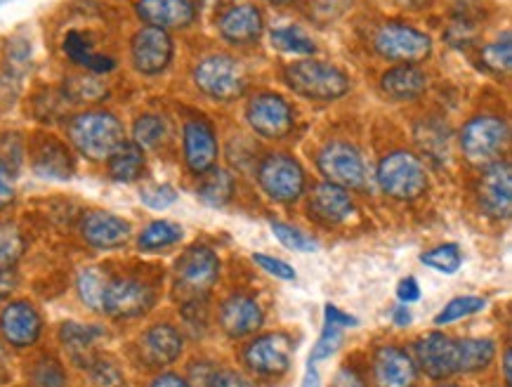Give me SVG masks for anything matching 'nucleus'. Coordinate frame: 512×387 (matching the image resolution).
Returning <instances> with one entry per match:
<instances>
[{
	"mask_svg": "<svg viewBox=\"0 0 512 387\" xmlns=\"http://www.w3.org/2000/svg\"><path fill=\"white\" fill-rule=\"evenodd\" d=\"M69 137L83 156L104 161L126 142L121 121L109 111H85L69 123Z\"/></svg>",
	"mask_w": 512,
	"mask_h": 387,
	"instance_id": "obj_1",
	"label": "nucleus"
},
{
	"mask_svg": "<svg viewBox=\"0 0 512 387\" xmlns=\"http://www.w3.org/2000/svg\"><path fill=\"white\" fill-rule=\"evenodd\" d=\"M284 81L295 95L319 102L338 100L350 90V78L343 71L317 59H305L286 67Z\"/></svg>",
	"mask_w": 512,
	"mask_h": 387,
	"instance_id": "obj_2",
	"label": "nucleus"
},
{
	"mask_svg": "<svg viewBox=\"0 0 512 387\" xmlns=\"http://www.w3.org/2000/svg\"><path fill=\"white\" fill-rule=\"evenodd\" d=\"M508 142V123L491 114L470 118L461 133V149L465 159L477 163V166H489V163L498 161V156L505 152Z\"/></svg>",
	"mask_w": 512,
	"mask_h": 387,
	"instance_id": "obj_3",
	"label": "nucleus"
},
{
	"mask_svg": "<svg viewBox=\"0 0 512 387\" xmlns=\"http://www.w3.org/2000/svg\"><path fill=\"white\" fill-rule=\"evenodd\" d=\"M380 189L399 201H413L428 189V173L418 156L409 152L387 154L378 166Z\"/></svg>",
	"mask_w": 512,
	"mask_h": 387,
	"instance_id": "obj_4",
	"label": "nucleus"
},
{
	"mask_svg": "<svg viewBox=\"0 0 512 387\" xmlns=\"http://www.w3.org/2000/svg\"><path fill=\"white\" fill-rule=\"evenodd\" d=\"M194 81L203 95L220 102H232L244 95L246 71L239 59L229 55H213L199 62L194 69Z\"/></svg>",
	"mask_w": 512,
	"mask_h": 387,
	"instance_id": "obj_5",
	"label": "nucleus"
},
{
	"mask_svg": "<svg viewBox=\"0 0 512 387\" xmlns=\"http://www.w3.org/2000/svg\"><path fill=\"white\" fill-rule=\"evenodd\" d=\"M373 45H376L380 57L399 64H418L425 57H430L432 52L430 36L402 22L380 26L376 38H373Z\"/></svg>",
	"mask_w": 512,
	"mask_h": 387,
	"instance_id": "obj_6",
	"label": "nucleus"
},
{
	"mask_svg": "<svg viewBox=\"0 0 512 387\" xmlns=\"http://www.w3.org/2000/svg\"><path fill=\"white\" fill-rule=\"evenodd\" d=\"M220 277V258L208 246H192L175 262V284L192 298H203Z\"/></svg>",
	"mask_w": 512,
	"mask_h": 387,
	"instance_id": "obj_7",
	"label": "nucleus"
},
{
	"mask_svg": "<svg viewBox=\"0 0 512 387\" xmlns=\"http://www.w3.org/2000/svg\"><path fill=\"white\" fill-rule=\"evenodd\" d=\"M258 182L269 199L291 203L305 192V170L293 156L269 154L258 168Z\"/></svg>",
	"mask_w": 512,
	"mask_h": 387,
	"instance_id": "obj_8",
	"label": "nucleus"
},
{
	"mask_svg": "<svg viewBox=\"0 0 512 387\" xmlns=\"http://www.w3.org/2000/svg\"><path fill=\"white\" fill-rule=\"evenodd\" d=\"M154 288L135 277H121L109 281L104 293L102 312L114 319H137L154 307Z\"/></svg>",
	"mask_w": 512,
	"mask_h": 387,
	"instance_id": "obj_9",
	"label": "nucleus"
},
{
	"mask_svg": "<svg viewBox=\"0 0 512 387\" xmlns=\"http://www.w3.org/2000/svg\"><path fill=\"white\" fill-rule=\"evenodd\" d=\"M319 170L331 185H338L343 189H357L366 180L364 159L347 142L326 144L319 154Z\"/></svg>",
	"mask_w": 512,
	"mask_h": 387,
	"instance_id": "obj_10",
	"label": "nucleus"
},
{
	"mask_svg": "<svg viewBox=\"0 0 512 387\" xmlns=\"http://www.w3.org/2000/svg\"><path fill=\"white\" fill-rule=\"evenodd\" d=\"M246 118L251 128L267 140H281L293 130V109L281 95H258L248 102Z\"/></svg>",
	"mask_w": 512,
	"mask_h": 387,
	"instance_id": "obj_11",
	"label": "nucleus"
},
{
	"mask_svg": "<svg viewBox=\"0 0 512 387\" xmlns=\"http://www.w3.org/2000/svg\"><path fill=\"white\" fill-rule=\"evenodd\" d=\"M479 206L496 220H508L512 213V168L508 161H494L484 168L479 180Z\"/></svg>",
	"mask_w": 512,
	"mask_h": 387,
	"instance_id": "obj_12",
	"label": "nucleus"
},
{
	"mask_svg": "<svg viewBox=\"0 0 512 387\" xmlns=\"http://www.w3.org/2000/svg\"><path fill=\"white\" fill-rule=\"evenodd\" d=\"M293 343L286 333H267L246 347L244 359L260 376H281L291 366Z\"/></svg>",
	"mask_w": 512,
	"mask_h": 387,
	"instance_id": "obj_13",
	"label": "nucleus"
},
{
	"mask_svg": "<svg viewBox=\"0 0 512 387\" xmlns=\"http://www.w3.org/2000/svg\"><path fill=\"white\" fill-rule=\"evenodd\" d=\"M130 55H133V64L140 74L156 76L166 71L170 59H173V41H170L168 31L144 26L133 38Z\"/></svg>",
	"mask_w": 512,
	"mask_h": 387,
	"instance_id": "obj_14",
	"label": "nucleus"
},
{
	"mask_svg": "<svg viewBox=\"0 0 512 387\" xmlns=\"http://www.w3.org/2000/svg\"><path fill=\"white\" fill-rule=\"evenodd\" d=\"M0 333L12 347H31L41 338L43 319L34 305L19 300L0 312Z\"/></svg>",
	"mask_w": 512,
	"mask_h": 387,
	"instance_id": "obj_15",
	"label": "nucleus"
},
{
	"mask_svg": "<svg viewBox=\"0 0 512 387\" xmlns=\"http://www.w3.org/2000/svg\"><path fill=\"white\" fill-rule=\"evenodd\" d=\"M413 352H416V362L420 369L432 380H444L456 373L454 340L444 336V333L432 331L428 336H423L413 345Z\"/></svg>",
	"mask_w": 512,
	"mask_h": 387,
	"instance_id": "obj_16",
	"label": "nucleus"
},
{
	"mask_svg": "<svg viewBox=\"0 0 512 387\" xmlns=\"http://www.w3.org/2000/svg\"><path fill=\"white\" fill-rule=\"evenodd\" d=\"M416 378V364L402 347L383 345L373 357V383L376 387H413Z\"/></svg>",
	"mask_w": 512,
	"mask_h": 387,
	"instance_id": "obj_17",
	"label": "nucleus"
},
{
	"mask_svg": "<svg viewBox=\"0 0 512 387\" xmlns=\"http://www.w3.org/2000/svg\"><path fill=\"white\" fill-rule=\"evenodd\" d=\"M137 15L154 29H185L196 19V5L192 0H137Z\"/></svg>",
	"mask_w": 512,
	"mask_h": 387,
	"instance_id": "obj_18",
	"label": "nucleus"
},
{
	"mask_svg": "<svg viewBox=\"0 0 512 387\" xmlns=\"http://www.w3.org/2000/svg\"><path fill=\"white\" fill-rule=\"evenodd\" d=\"M265 321L262 307L251 295H229L220 307V326L229 338H246L255 333Z\"/></svg>",
	"mask_w": 512,
	"mask_h": 387,
	"instance_id": "obj_19",
	"label": "nucleus"
},
{
	"mask_svg": "<svg viewBox=\"0 0 512 387\" xmlns=\"http://www.w3.org/2000/svg\"><path fill=\"white\" fill-rule=\"evenodd\" d=\"M265 22L262 12L255 5H232L218 17L220 36L232 45H251L262 36Z\"/></svg>",
	"mask_w": 512,
	"mask_h": 387,
	"instance_id": "obj_20",
	"label": "nucleus"
},
{
	"mask_svg": "<svg viewBox=\"0 0 512 387\" xmlns=\"http://www.w3.org/2000/svg\"><path fill=\"white\" fill-rule=\"evenodd\" d=\"M130 232H133V229H130L126 220L104 211L88 213L81 222L83 239L93 248H102V251L121 248L130 239Z\"/></svg>",
	"mask_w": 512,
	"mask_h": 387,
	"instance_id": "obj_21",
	"label": "nucleus"
},
{
	"mask_svg": "<svg viewBox=\"0 0 512 387\" xmlns=\"http://www.w3.org/2000/svg\"><path fill=\"white\" fill-rule=\"evenodd\" d=\"M218 137L206 121H189L185 126V159L192 173L203 175L218 161Z\"/></svg>",
	"mask_w": 512,
	"mask_h": 387,
	"instance_id": "obj_22",
	"label": "nucleus"
},
{
	"mask_svg": "<svg viewBox=\"0 0 512 387\" xmlns=\"http://www.w3.org/2000/svg\"><path fill=\"white\" fill-rule=\"evenodd\" d=\"M140 352L147 366H170L177 362L182 354V336L175 326L156 324L149 331H144L140 340Z\"/></svg>",
	"mask_w": 512,
	"mask_h": 387,
	"instance_id": "obj_23",
	"label": "nucleus"
},
{
	"mask_svg": "<svg viewBox=\"0 0 512 387\" xmlns=\"http://www.w3.org/2000/svg\"><path fill=\"white\" fill-rule=\"evenodd\" d=\"M310 211L314 213V218L336 225V222H343L354 213V201L347 189L324 182L310 196Z\"/></svg>",
	"mask_w": 512,
	"mask_h": 387,
	"instance_id": "obj_24",
	"label": "nucleus"
},
{
	"mask_svg": "<svg viewBox=\"0 0 512 387\" xmlns=\"http://www.w3.org/2000/svg\"><path fill=\"white\" fill-rule=\"evenodd\" d=\"M383 93L387 97L397 102H406V100H416L425 93L428 88V76L420 71L416 64H399V67L390 69L383 76Z\"/></svg>",
	"mask_w": 512,
	"mask_h": 387,
	"instance_id": "obj_25",
	"label": "nucleus"
},
{
	"mask_svg": "<svg viewBox=\"0 0 512 387\" xmlns=\"http://www.w3.org/2000/svg\"><path fill=\"white\" fill-rule=\"evenodd\" d=\"M34 170L43 177H52V180H69L74 175V159L62 142L48 137V140L36 144Z\"/></svg>",
	"mask_w": 512,
	"mask_h": 387,
	"instance_id": "obj_26",
	"label": "nucleus"
},
{
	"mask_svg": "<svg viewBox=\"0 0 512 387\" xmlns=\"http://www.w3.org/2000/svg\"><path fill=\"white\" fill-rule=\"evenodd\" d=\"M100 338V331L93 329V326L83 324H64L62 331H59V340H62L64 350L71 357V362L83 366V369H90V364L95 362V340Z\"/></svg>",
	"mask_w": 512,
	"mask_h": 387,
	"instance_id": "obj_27",
	"label": "nucleus"
},
{
	"mask_svg": "<svg viewBox=\"0 0 512 387\" xmlns=\"http://www.w3.org/2000/svg\"><path fill=\"white\" fill-rule=\"evenodd\" d=\"M496 357V343L489 338L454 340L456 373H475L487 369Z\"/></svg>",
	"mask_w": 512,
	"mask_h": 387,
	"instance_id": "obj_28",
	"label": "nucleus"
},
{
	"mask_svg": "<svg viewBox=\"0 0 512 387\" xmlns=\"http://www.w3.org/2000/svg\"><path fill=\"white\" fill-rule=\"evenodd\" d=\"M64 52H67L71 62L81 64V67L93 71V74H109V71L116 69L114 59L95 52L93 43L81 31H69L67 38H64Z\"/></svg>",
	"mask_w": 512,
	"mask_h": 387,
	"instance_id": "obj_29",
	"label": "nucleus"
},
{
	"mask_svg": "<svg viewBox=\"0 0 512 387\" xmlns=\"http://www.w3.org/2000/svg\"><path fill=\"white\" fill-rule=\"evenodd\" d=\"M144 170V152L140 144L123 142L109 156V173L116 182H135Z\"/></svg>",
	"mask_w": 512,
	"mask_h": 387,
	"instance_id": "obj_30",
	"label": "nucleus"
},
{
	"mask_svg": "<svg viewBox=\"0 0 512 387\" xmlns=\"http://www.w3.org/2000/svg\"><path fill=\"white\" fill-rule=\"evenodd\" d=\"M232 194H234V175H229L227 170L210 168L206 180H203L199 187V199L206 203V206L220 208L232 199Z\"/></svg>",
	"mask_w": 512,
	"mask_h": 387,
	"instance_id": "obj_31",
	"label": "nucleus"
},
{
	"mask_svg": "<svg viewBox=\"0 0 512 387\" xmlns=\"http://www.w3.org/2000/svg\"><path fill=\"white\" fill-rule=\"evenodd\" d=\"M180 239H182L180 225H175V222L170 220H156L152 225L144 227L140 239H137V246H140V251L154 253V251H161V248L175 246Z\"/></svg>",
	"mask_w": 512,
	"mask_h": 387,
	"instance_id": "obj_32",
	"label": "nucleus"
},
{
	"mask_svg": "<svg viewBox=\"0 0 512 387\" xmlns=\"http://www.w3.org/2000/svg\"><path fill=\"white\" fill-rule=\"evenodd\" d=\"M107 286H109V279H107V274L100 270V267H85V270L78 274V281H76V288H78V295H81V300L95 312H102Z\"/></svg>",
	"mask_w": 512,
	"mask_h": 387,
	"instance_id": "obj_33",
	"label": "nucleus"
},
{
	"mask_svg": "<svg viewBox=\"0 0 512 387\" xmlns=\"http://www.w3.org/2000/svg\"><path fill=\"white\" fill-rule=\"evenodd\" d=\"M420 262H423L425 267H432V270L442 274H456L463 265V255L458 251L456 244H444V246L432 248V251H425L420 255Z\"/></svg>",
	"mask_w": 512,
	"mask_h": 387,
	"instance_id": "obj_34",
	"label": "nucleus"
},
{
	"mask_svg": "<svg viewBox=\"0 0 512 387\" xmlns=\"http://www.w3.org/2000/svg\"><path fill=\"white\" fill-rule=\"evenodd\" d=\"M272 43L277 45L279 50L284 52H293V55H312L317 50V45L312 43L310 36H305L303 29L298 26H284V29H274L272 31Z\"/></svg>",
	"mask_w": 512,
	"mask_h": 387,
	"instance_id": "obj_35",
	"label": "nucleus"
},
{
	"mask_svg": "<svg viewBox=\"0 0 512 387\" xmlns=\"http://www.w3.org/2000/svg\"><path fill=\"white\" fill-rule=\"evenodd\" d=\"M484 307H487V300L477 298V295H463V298H454L442 312L437 314L435 324L437 326L454 324V321H458V319H465V317H470V314L482 312Z\"/></svg>",
	"mask_w": 512,
	"mask_h": 387,
	"instance_id": "obj_36",
	"label": "nucleus"
},
{
	"mask_svg": "<svg viewBox=\"0 0 512 387\" xmlns=\"http://www.w3.org/2000/svg\"><path fill=\"white\" fill-rule=\"evenodd\" d=\"M166 133H168L166 121L154 114L140 116L133 128L135 144H140V147H159V144L166 140Z\"/></svg>",
	"mask_w": 512,
	"mask_h": 387,
	"instance_id": "obj_37",
	"label": "nucleus"
},
{
	"mask_svg": "<svg viewBox=\"0 0 512 387\" xmlns=\"http://www.w3.org/2000/svg\"><path fill=\"white\" fill-rule=\"evenodd\" d=\"M24 253V236L15 225L3 222L0 225V267H15V262Z\"/></svg>",
	"mask_w": 512,
	"mask_h": 387,
	"instance_id": "obj_38",
	"label": "nucleus"
},
{
	"mask_svg": "<svg viewBox=\"0 0 512 387\" xmlns=\"http://www.w3.org/2000/svg\"><path fill=\"white\" fill-rule=\"evenodd\" d=\"M272 232L277 239L284 244L286 248H291V251H298V253H314L319 248L317 241L312 239V236H307L305 232H300L298 227H291L286 225V222H272Z\"/></svg>",
	"mask_w": 512,
	"mask_h": 387,
	"instance_id": "obj_39",
	"label": "nucleus"
},
{
	"mask_svg": "<svg viewBox=\"0 0 512 387\" xmlns=\"http://www.w3.org/2000/svg\"><path fill=\"white\" fill-rule=\"evenodd\" d=\"M482 62L484 67H489L491 71H508L512 64V43H510V34H503V38H498L496 43L487 45L482 50Z\"/></svg>",
	"mask_w": 512,
	"mask_h": 387,
	"instance_id": "obj_40",
	"label": "nucleus"
},
{
	"mask_svg": "<svg viewBox=\"0 0 512 387\" xmlns=\"http://www.w3.org/2000/svg\"><path fill=\"white\" fill-rule=\"evenodd\" d=\"M107 95V88L95 78H69L67 97L71 102H97Z\"/></svg>",
	"mask_w": 512,
	"mask_h": 387,
	"instance_id": "obj_41",
	"label": "nucleus"
},
{
	"mask_svg": "<svg viewBox=\"0 0 512 387\" xmlns=\"http://www.w3.org/2000/svg\"><path fill=\"white\" fill-rule=\"evenodd\" d=\"M31 378H34L36 387H67V373H64L62 366H59V362H55L52 357L41 359V362L34 366Z\"/></svg>",
	"mask_w": 512,
	"mask_h": 387,
	"instance_id": "obj_42",
	"label": "nucleus"
},
{
	"mask_svg": "<svg viewBox=\"0 0 512 387\" xmlns=\"http://www.w3.org/2000/svg\"><path fill=\"white\" fill-rule=\"evenodd\" d=\"M340 345H343V329H338V326L326 324L324 331H321L319 340H317V345L312 347L310 364L324 362V359L331 357V354H336V350H338Z\"/></svg>",
	"mask_w": 512,
	"mask_h": 387,
	"instance_id": "obj_43",
	"label": "nucleus"
},
{
	"mask_svg": "<svg viewBox=\"0 0 512 387\" xmlns=\"http://www.w3.org/2000/svg\"><path fill=\"white\" fill-rule=\"evenodd\" d=\"M88 371L90 380H93V387H126V378H123V373L116 364L95 359Z\"/></svg>",
	"mask_w": 512,
	"mask_h": 387,
	"instance_id": "obj_44",
	"label": "nucleus"
},
{
	"mask_svg": "<svg viewBox=\"0 0 512 387\" xmlns=\"http://www.w3.org/2000/svg\"><path fill=\"white\" fill-rule=\"evenodd\" d=\"M182 319H185L187 329H192L194 336H201L208 329V307L203 303V298L187 300V305L182 307Z\"/></svg>",
	"mask_w": 512,
	"mask_h": 387,
	"instance_id": "obj_45",
	"label": "nucleus"
},
{
	"mask_svg": "<svg viewBox=\"0 0 512 387\" xmlns=\"http://www.w3.org/2000/svg\"><path fill=\"white\" fill-rule=\"evenodd\" d=\"M140 199L144 206H149L152 211H163V208H170L177 201V192L170 185H154L142 189Z\"/></svg>",
	"mask_w": 512,
	"mask_h": 387,
	"instance_id": "obj_46",
	"label": "nucleus"
},
{
	"mask_svg": "<svg viewBox=\"0 0 512 387\" xmlns=\"http://www.w3.org/2000/svg\"><path fill=\"white\" fill-rule=\"evenodd\" d=\"M206 385L208 387H255L251 378H246L244 373L232 371V369L210 371L206 376Z\"/></svg>",
	"mask_w": 512,
	"mask_h": 387,
	"instance_id": "obj_47",
	"label": "nucleus"
},
{
	"mask_svg": "<svg viewBox=\"0 0 512 387\" xmlns=\"http://www.w3.org/2000/svg\"><path fill=\"white\" fill-rule=\"evenodd\" d=\"M253 262H258L260 270H265L267 274H272V277L277 279H284V281H293L295 279V270L288 262L279 260V258H272V255H262V253H255L253 255Z\"/></svg>",
	"mask_w": 512,
	"mask_h": 387,
	"instance_id": "obj_48",
	"label": "nucleus"
},
{
	"mask_svg": "<svg viewBox=\"0 0 512 387\" xmlns=\"http://www.w3.org/2000/svg\"><path fill=\"white\" fill-rule=\"evenodd\" d=\"M324 317H326V324L338 326V329H347V326H350V329H354V326H359V319L357 317H352V314L343 312L336 305H326Z\"/></svg>",
	"mask_w": 512,
	"mask_h": 387,
	"instance_id": "obj_49",
	"label": "nucleus"
},
{
	"mask_svg": "<svg viewBox=\"0 0 512 387\" xmlns=\"http://www.w3.org/2000/svg\"><path fill=\"white\" fill-rule=\"evenodd\" d=\"M12 201H15V185H12L10 170L0 161V208L10 206Z\"/></svg>",
	"mask_w": 512,
	"mask_h": 387,
	"instance_id": "obj_50",
	"label": "nucleus"
},
{
	"mask_svg": "<svg viewBox=\"0 0 512 387\" xmlns=\"http://www.w3.org/2000/svg\"><path fill=\"white\" fill-rule=\"evenodd\" d=\"M331 387H366V383H364V378L359 376L357 369L343 366V369L336 373V378H333Z\"/></svg>",
	"mask_w": 512,
	"mask_h": 387,
	"instance_id": "obj_51",
	"label": "nucleus"
},
{
	"mask_svg": "<svg viewBox=\"0 0 512 387\" xmlns=\"http://www.w3.org/2000/svg\"><path fill=\"white\" fill-rule=\"evenodd\" d=\"M397 298L402 300L404 305L418 303V300H420V286H418V281L413 279V277L404 279V281H399V288H397Z\"/></svg>",
	"mask_w": 512,
	"mask_h": 387,
	"instance_id": "obj_52",
	"label": "nucleus"
},
{
	"mask_svg": "<svg viewBox=\"0 0 512 387\" xmlns=\"http://www.w3.org/2000/svg\"><path fill=\"white\" fill-rule=\"evenodd\" d=\"M15 288H17L15 267H0V300L8 298Z\"/></svg>",
	"mask_w": 512,
	"mask_h": 387,
	"instance_id": "obj_53",
	"label": "nucleus"
},
{
	"mask_svg": "<svg viewBox=\"0 0 512 387\" xmlns=\"http://www.w3.org/2000/svg\"><path fill=\"white\" fill-rule=\"evenodd\" d=\"M149 387H192L185 378L175 376V373H163V376L154 378V383Z\"/></svg>",
	"mask_w": 512,
	"mask_h": 387,
	"instance_id": "obj_54",
	"label": "nucleus"
},
{
	"mask_svg": "<svg viewBox=\"0 0 512 387\" xmlns=\"http://www.w3.org/2000/svg\"><path fill=\"white\" fill-rule=\"evenodd\" d=\"M392 321H395V326H399V329H404V326L411 324V312L406 310V307H397L395 312H392Z\"/></svg>",
	"mask_w": 512,
	"mask_h": 387,
	"instance_id": "obj_55",
	"label": "nucleus"
},
{
	"mask_svg": "<svg viewBox=\"0 0 512 387\" xmlns=\"http://www.w3.org/2000/svg\"><path fill=\"white\" fill-rule=\"evenodd\" d=\"M303 387H319V373H317V369H314V364L307 366Z\"/></svg>",
	"mask_w": 512,
	"mask_h": 387,
	"instance_id": "obj_56",
	"label": "nucleus"
},
{
	"mask_svg": "<svg viewBox=\"0 0 512 387\" xmlns=\"http://www.w3.org/2000/svg\"><path fill=\"white\" fill-rule=\"evenodd\" d=\"M510 362H512V352H510V347L508 350H505V354H503V380H505V385H512V376H510Z\"/></svg>",
	"mask_w": 512,
	"mask_h": 387,
	"instance_id": "obj_57",
	"label": "nucleus"
},
{
	"mask_svg": "<svg viewBox=\"0 0 512 387\" xmlns=\"http://www.w3.org/2000/svg\"><path fill=\"white\" fill-rule=\"evenodd\" d=\"M8 373H10V364H8V354H5V350H3V345H0V380H5V378H8Z\"/></svg>",
	"mask_w": 512,
	"mask_h": 387,
	"instance_id": "obj_58",
	"label": "nucleus"
},
{
	"mask_svg": "<svg viewBox=\"0 0 512 387\" xmlns=\"http://www.w3.org/2000/svg\"><path fill=\"white\" fill-rule=\"evenodd\" d=\"M272 3H277V5H288V3H293V0H272Z\"/></svg>",
	"mask_w": 512,
	"mask_h": 387,
	"instance_id": "obj_59",
	"label": "nucleus"
},
{
	"mask_svg": "<svg viewBox=\"0 0 512 387\" xmlns=\"http://www.w3.org/2000/svg\"><path fill=\"white\" fill-rule=\"evenodd\" d=\"M439 387H458V385H439Z\"/></svg>",
	"mask_w": 512,
	"mask_h": 387,
	"instance_id": "obj_60",
	"label": "nucleus"
},
{
	"mask_svg": "<svg viewBox=\"0 0 512 387\" xmlns=\"http://www.w3.org/2000/svg\"><path fill=\"white\" fill-rule=\"evenodd\" d=\"M3 3H8V0H0V5H3Z\"/></svg>",
	"mask_w": 512,
	"mask_h": 387,
	"instance_id": "obj_61",
	"label": "nucleus"
}]
</instances>
